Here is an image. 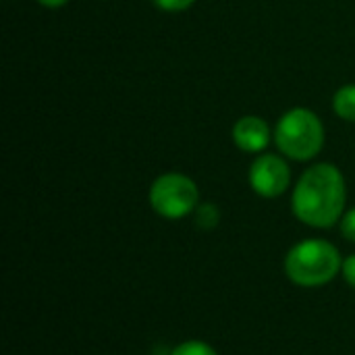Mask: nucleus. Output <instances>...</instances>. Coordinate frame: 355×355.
<instances>
[{"label": "nucleus", "instance_id": "obj_1", "mask_svg": "<svg viewBox=\"0 0 355 355\" xmlns=\"http://www.w3.org/2000/svg\"><path fill=\"white\" fill-rule=\"evenodd\" d=\"M347 187L343 173L331 162H318L300 177L291 208L297 220L314 229H329L345 214Z\"/></svg>", "mask_w": 355, "mask_h": 355}, {"label": "nucleus", "instance_id": "obj_2", "mask_svg": "<svg viewBox=\"0 0 355 355\" xmlns=\"http://www.w3.org/2000/svg\"><path fill=\"white\" fill-rule=\"evenodd\" d=\"M343 266L339 250L324 239H306L293 245L285 258L287 277L300 287L331 283Z\"/></svg>", "mask_w": 355, "mask_h": 355}, {"label": "nucleus", "instance_id": "obj_3", "mask_svg": "<svg viewBox=\"0 0 355 355\" xmlns=\"http://www.w3.org/2000/svg\"><path fill=\"white\" fill-rule=\"evenodd\" d=\"M272 137L283 156L306 162L320 154L324 146V125L316 112L297 106L279 119Z\"/></svg>", "mask_w": 355, "mask_h": 355}, {"label": "nucleus", "instance_id": "obj_4", "mask_svg": "<svg viewBox=\"0 0 355 355\" xmlns=\"http://www.w3.org/2000/svg\"><path fill=\"white\" fill-rule=\"evenodd\" d=\"M150 206L168 220L183 218L200 206V189L183 173L160 175L150 187Z\"/></svg>", "mask_w": 355, "mask_h": 355}, {"label": "nucleus", "instance_id": "obj_5", "mask_svg": "<svg viewBox=\"0 0 355 355\" xmlns=\"http://www.w3.org/2000/svg\"><path fill=\"white\" fill-rule=\"evenodd\" d=\"M250 185L252 189L266 200H275L283 196L291 183V171L285 158L279 154H260L250 166Z\"/></svg>", "mask_w": 355, "mask_h": 355}, {"label": "nucleus", "instance_id": "obj_6", "mask_svg": "<svg viewBox=\"0 0 355 355\" xmlns=\"http://www.w3.org/2000/svg\"><path fill=\"white\" fill-rule=\"evenodd\" d=\"M272 133L275 131H270L268 123L256 114L241 116L233 125V141L241 152L248 154H262L268 148Z\"/></svg>", "mask_w": 355, "mask_h": 355}, {"label": "nucleus", "instance_id": "obj_7", "mask_svg": "<svg viewBox=\"0 0 355 355\" xmlns=\"http://www.w3.org/2000/svg\"><path fill=\"white\" fill-rule=\"evenodd\" d=\"M333 110L339 119L355 123V83H347L337 89L333 98Z\"/></svg>", "mask_w": 355, "mask_h": 355}, {"label": "nucleus", "instance_id": "obj_8", "mask_svg": "<svg viewBox=\"0 0 355 355\" xmlns=\"http://www.w3.org/2000/svg\"><path fill=\"white\" fill-rule=\"evenodd\" d=\"M220 220L218 208L214 204H200L196 208V223L202 229H214Z\"/></svg>", "mask_w": 355, "mask_h": 355}, {"label": "nucleus", "instance_id": "obj_9", "mask_svg": "<svg viewBox=\"0 0 355 355\" xmlns=\"http://www.w3.org/2000/svg\"><path fill=\"white\" fill-rule=\"evenodd\" d=\"M171 355H218L208 343L204 341H185L177 345Z\"/></svg>", "mask_w": 355, "mask_h": 355}, {"label": "nucleus", "instance_id": "obj_10", "mask_svg": "<svg viewBox=\"0 0 355 355\" xmlns=\"http://www.w3.org/2000/svg\"><path fill=\"white\" fill-rule=\"evenodd\" d=\"M156 8L164 10V12H181L187 10L196 0H152Z\"/></svg>", "mask_w": 355, "mask_h": 355}, {"label": "nucleus", "instance_id": "obj_11", "mask_svg": "<svg viewBox=\"0 0 355 355\" xmlns=\"http://www.w3.org/2000/svg\"><path fill=\"white\" fill-rule=\"evenodd\" d=\"M341 233H343L345 239H349V241L355 243V206L349 212L343 214V218H341Z\"/></svg>", "mask_w": 355, "mask_h": 355}, {"label": "nucleus", "instance_id": "obj_12", "mask_svg": "<svg viewBox=\"0 0 355 355\" xmlns=\"http://www.w3.org/2000/svg\"><path fill=\"white\" fill-rule=\"evenodd\" d=\"M341 272H343V279H345V283H347V285H352V287L355 289V254L343 260Z\"/></svg>", "mask_w": 355, "mask_h": 355}, {"label": "nucleus", "instance_id": "obj_13", "mask_svg": "<svg viewBox=\"0 0 355 355\" xmlns=\"http://www.w3.org/2000/svg\"><path fill=\"white\" fill-rule=\"evenodd\" d=\"M42 6H46V8H60V6H64L69 0H37Z\"/></svg>", "mask_w": 355, "mask_h": 355}]
</instances>
